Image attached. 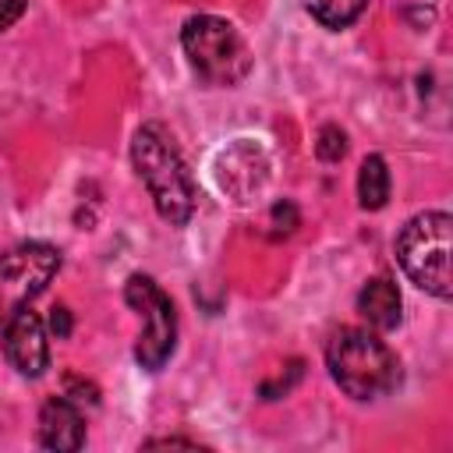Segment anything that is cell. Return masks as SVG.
I'll use <instances>...</instances> for the list:
<instances>
[{
  "mask_svg": "<svg viewBox=\"0 0 453 453\" xmlns=\"http://www.w3.org/2000/svg\"><path fill=\"white\" fill-rule=\"evenodd\" d=\"M131 163H134V173L142 177L156 212L166 223L184 226L195 216L198 188H195V177H191L188 163L180 159L173 138L159 124H142L131 138Z\"/></svg>",
  "mask_w": 453,
  "mask_h": 453,
  "instance_id": "1",
  "label": "cell"
},
{
  "mask_svg": "<svg viewBox=\"0 0 453 453\" xmlns=\"http://www.w3.org/2000/svg\"><path fill=\"white\" fill-rule=\"evenodd\" d=\"M333 382L350 400H379L400 386V357L368 329L343 326L326 343Z\"/></svg>",
  "mask_w": 453,
  "mask_h": 453,
  "instance_id": "2",
  "label": "cell"
},
{
  "mask_svg": "<svg viewBox=\"0 0 453 453\" xmlns=\"http://www.w3.org/2000/svg\"><path fill=\"white\" fill-rule=\"evenodd\" d=\"M449 244H453V219L449 212H418L414 219L403 223L396 237V258L400 269L414 287L425 294L449 301Z\"/></svg>",
  "mask_w": 453,
  "mask_h": 453,
  "instance_id": "3",
  "label": "cell"
},
{
  "mask_svg": "<svg viewBox=\"0 0 453 453\" xmlns=\"http://www.w3.org/2000/svg\"><path fill=\"white\" fill-rule=\"evenodd\" d=\"M180 46H184L191 71L205 85H226L230 88L251 71V53H248L241 32L216 14L188 18L180 28Z\"/></svg>",
  "mask_w": 453,
  "mask_h": 453,
  "instance_id": "4",
  "label": "cell"
},
{
  "mask_svg": "<svg viewBox=\"0 0 453 453\" xmlns=\"http://www.w3.org/2000/svg\"><path fill=\"white\" fill-rule=\"evenodd\" d=\"M60 251L46 241H25L0 251V326L28 308L57 276Z\"/></svg>",
  "mask_w": 453,
  "mask_h": 453,
  "instance_id": "5",
  "label": "cell"
},
{
  "mask_svg": "<svg viewBox=\"0 0 453 453\" xmlns=\"http://www.w3.org/2000/svg\"><path fill=\"white\" fill-rule=\"evenodd\" d=\"M124 301L145 319V329L134 343V357L145 372H159L173 347H177V311H173V301L159 290V283L152 276H142L134 273L127 283H124Z\"/></svg>",
  "mask_w": 453,
  "mask_h": 453,
  "instance_id": "6",
  "label": "cell"
},
{
  "mask_svg": "<svg viewBox=\"0 0 453 453\" xmlns=\"http://www.w3.org/2000/svg\"><path fill=\"white\" fill-rule=\"evenodd\" d=\"M269 180V156L262 145L241 138L216 156V184L234 202H251Z\"/></svg>",
  "mask_w": 453,
  "mask_h": 453,
  "instance_id": "7",
  "label": "cell"
},
{
  "mask_svg": "<svg viewBox=\"0 0 453 453\" xmlns=\"http://www.w3.org/2000/svg\"><path fill=\"white\" fill-rule=\"evenodd\" d=\"M4 354L11 368L25 379H39L50 368V343H46V326L32 308H21L7 326H4Z\"/></svg>",
  "mask_w": 453,
  "mask_h": 453,
  "instance_id": "8",
  "label": "cell"
},
{
  "mask_svg": "<svg viewBox=\"0 0 453 453\" xmlns=\"http://www.w3.org/2000/svg\"><path fill=\"white\" fill-rule=\"evenodd\" d=\"M39 446L57 453H74L85 446V418L67 396H50L39 411Z\"/></svg>",
  "mask_w": 453,
  "mask_h": 453,
  "instance_id": "9",
  "label": "cell"
},
{
  "mask_svg": "<svg viewBox=\"0 0 453 453\" xmlns=\"http://www.w3.org/2000/svg\"><path fill=\"white\" fill-rule=\"evenodd\" d=\"M357 311L372 329H396L403 319V297L389 276H375L357 294Z\"/></svg>",
  "mask_w": 453,
  "mask_h": 453,
  "instance_id": "10",
  "label": "cell"
},
{
  "mask_svg": "<svg viewBox=\"0 0 453 453\" xmlns=\"http://www.w3.org/2000/svg\"><path fill=\"white\" fill-rule=\"evenodd\" d=\"M357 202L368 212H379L389 202V166L382 156H365L357 170Z\"/></svg>",
  "mask_w": 453,
  "mask_h": 453,
  "instance_id": "11",
  "label": "cell"
},
{
  "mask_svg": "<svg viewBox=\"0 0 453 453\" xmlns=\"http://www.w3.org/2000/svg\"><path fill=\"white\" fill-rule=\"evenodd\" d=\"M304 7L322 28H347L365 14L368 0H304Z\"/></svg>",
  "mask_w": 453,
  "mask_h": 453,
  "instance_id": "12",
  "label": "cell"
},
{
  "mask_svg": "<svg viewBox=\"0 0 453 453\" xmlns=\"http://www.w3.org/2000/svg\"><path fill=\"white\" fill-rule=\"evenodd\" d=\"M315 156H319L322 163H340V159L347 156V134H343V127L326 124V127L319 131V138H315Z\"/></svg>",
  "mask_w": 453,
  "mask_h": 453,
  "instance_id": "13",
  "label": "cell"
},
{
  "mask_svg": "<svg viewBox=\"0 0 453 453\" xmlns=\"http://www.w3.org/2000/svg\"><path fill=\"white\" fill-rule=\"evenodd\" d=\"M297 223H301V212H297V205L290 202V198H283V202H276L273 209H269V234L273 237H287V234H294L297 230Z\"/></svg>",
  "mask_w": 453,
  "mask_h": 453,
  "instance_id": "14",
  "label": "cell"
},
{
  "mask_svg": "<svg viewBox=\"0 0 453 453\" xmlns=\"http://www.w3.org/2000/svg\"><path fill=\"white\" fill-rule=\"evenodd\" d=\"M304 375V365L301 361H290L287 365V375H280V379H273V382H262V396L265 400H280L283 393H290L294 389V382Z\"/></svg>",
  "mask_w": 453,
  "mask_h": 453,
  "instance_id": "15",
  "label": "cell"
},
{
  "mask_svg": "<svg viewBox=\"0 0 453 453\" xmlns=\"http://www.w3.org/2000/svg\"><path fill=\"white\" fill-rule=\"evenodd\" d=\"M71 326H74V322H71V311H67L64 304H57V308L50 311V333H53L57 340H67V336H71Z\"/></svg>",
  "mask_w": 453,
  "mask_h": 453,
  "instance_id": "16",
  "label": "cell"
},
{
  "mask_svg": "<svg viewBox=\"0 0 453 453\" xmlns=\"http://www.w3.org/2000/svg\"><path fill=\"white\" fill-rule=\"evenodd\" d=\"M25 7H28V0H0V32L11 28L25 14Z\"/></svg>",
  "mask_w": 453,
  "mask_h": 453,
  "instance_id": "17",
  "label": "cell"
},
{
  "mask_svg": "<svg viewBox=\"0 0 453 453\" xmlns=\"http://www.w3.org/2000/svg\"><path fill=\"white\" fill-rule=\"evenodd\" d=\"M149 449H156V446H188V449H195L198 442H191V439H152V442H145Z\"/></svg>",
  "mask_w": 453,
  "mask_h": 453,
  "instance_id": "18",
  "label": "cell"
}]
</instances>
